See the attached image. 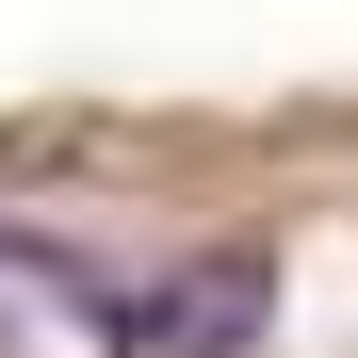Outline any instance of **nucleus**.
<instances>
[{
	"instance_id": "nucleus-1",
	"label": "nucleus",
	"mask_w": 358,
	"mask_h": 358,
	"mask_svg": "<svg viewBox=\"0 0 358 358\" xmlns=\"http://www.w3.org/2000/svg\"><path fill=\"white\" fill-rule=\"evenodd\" d=\"M277 326V261L228 245V261H163V277H114V310L82 326L98 358H245Z\"/></svg>"
}]
</instances>
